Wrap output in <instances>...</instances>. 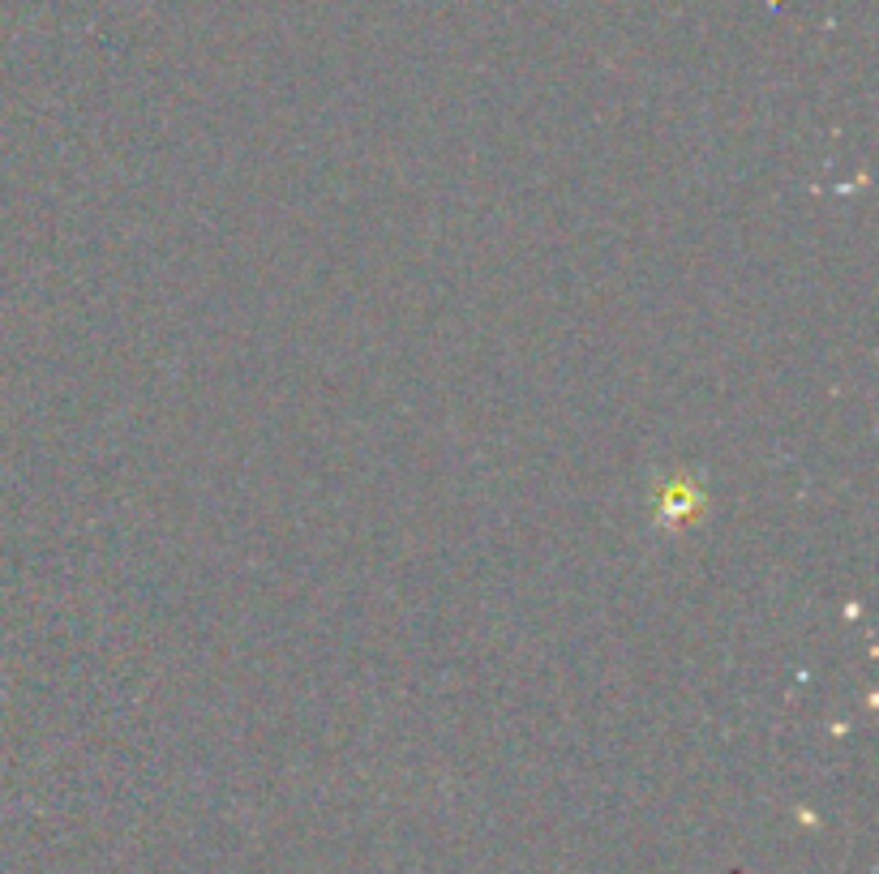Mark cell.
I'll return each mask as SVG.
<instances>
[{"label":"cell","mask_w":879,"mask_h":874,"mask_svg":"<svg viewBox=\"0 0 879 874\" xmlns=\"http://www.w3.org/2000/svg\"><path fill=\"white\" fill-rule=\"evenodd\" d=\"M699 506H704V502H699V497L691 494V489H686V484H682V480H678V484H669L665 502H661V515H665V519H674V523H678L682 515H696Z\"/></svg>","instance_id":"1"}]
</instances>
